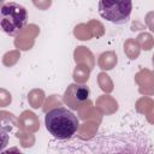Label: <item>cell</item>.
<instances>
[{
	"mask_svg": "<svg viewBox=\"0 0 154 154\" xmlns=\"http://www.w3.org/2000/svg\"><path fill=\"white\" fill-rule=\"evenodd\" d=\"M45 125L53 137L58 140H69L77 132L79 122L69 108L57 107L46 113Z\"/></svg>",
	"mask_w": 154,
	"mask_h": 154,
	"instance_id": "cell-1",
	"label": "cell"
},
{
	"mask_svg": "<svg viewBox=\"0 0 154 154\" xmlns=\"http://www.w3.org/2000/svg\"><path fill=\"white\" fill-rule=\"evenodd\" d=\"M28 23V12L24 6L10 1L1 6L0 25L5 34L16 36Z\"/></svg>",
	"mask_w": 154,
	"mask_h": 154,
	"instance_id": "cell-2",
	"label": "cell"
},
{
	"mask_svg": "<svg viewBox=\"0 0 154 154\" xmlns=\"http://www.w3.org/2000/svg\"><path fill=\"white\" fill-rule=\"evenodd\" d=\"M132 11L131 0H99V14L114 24H124Z\"/></svg>",
	"mask_w": 154,
	"mask_h": 154,
	"instance_id": "cell-3",
	"label": "cell"
}]
</instances>
